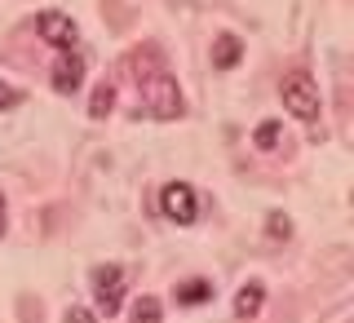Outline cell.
I'll return each mask as SVG.
<instances>
[{"label":"cell","mask_w":354,"mask_h":323,"mask_svg":"<svg viewBox=\"0 0 354 323\" xmlns=\"http://www.w3.org/2000/svg\"><path fill=\"white\" fill-rule=\"evenodd\" d=\"M186 111L182 102V89H177L173 75L155 71L142 80V98H138V116H151V120H177Z\"/></svg>","instance_id":"1"},{"label":"cell","mask_w":354,"mask_h":323,"mask_svg":"<svg viewBox=\"0 0 354 323\" xmlns=\"http://www.w3.org/2000/svg\"><path fill=\"white\" fill-rule=\"evenodd\" d=\"M279 98L297 120H315L319 116V84H315L310 71H288L279 80Z\"/></svg>","instance_id":"2"},{"label":"cell","mask_w":354,"mask_h":323,"mask_svg":"<svg viewBox=\"0 0 354 323\" xmlns=\"http://www.w3.org/2000/svg\"><path fill=\"white\" fill-rule=\"evenodd\" d=\"M160 213L169 221H177V226H195L204 208H199V195H195L191 182H169L160 191Z\"/></svg>","instance_id":"3"},{"label":"cell","mask_w":354,"mask_h":323,"mask_svg":"<svg viewBox=\"0 0 354 323\" xmlns=\"http://www.w3.org/2000/svg\"><path fill=\"white\" fill-rule=\"evenodd\" d=\"M124 293H129V275L120 266H97L93 270V297H97V315H120L124 306Z\"/></svg>","instance_id":"4"},{"label":"cell","mask_w":354,"mask_h":323,"mask_svg":"<svg viewBox=\"0 0 354 323\" xmlns=\"http://www.w3.org/2000/svg\"><path fill=\"white\" fill-rule=\"evenodd\" d=\"M36 31L49 44H58V49H71V44L80 40V27H75L71 14H62V9H44V14L36 18Z\"/></svg>","instance_id":"5"},{"label":"cell","mask_w":354,"mask_h":323,"mask_svg":"<svg viewBox=\"0 0 354 323\" xmlns=\"http://www.w3.org/2000/svg\"><path fill=\"white\" fill-rule=\"evenodd\" d=\"M80 84H84V58L66 49L62 58L53 62V89H58V93H75Z\"/></svg>","instance_id":"6"},{"label":"cell","mask_w":354,"mask_h":323,"mask_svg":"<svg viewBox=\"0 0 354 323\" xmlns=\"http://www.w3.org/2000/svg\"><path fill=\"white\" fill-rule=\"evenodd\" d=\"M261 302H266V288L261 284H243L239 293H235V315L239 319H252L261 310Z\"/></svg>","instance_id":"7"},{"label":"cell","mask_w":354,"mask_h":323,"mask_svg":"<svg viewBox=\"0 0 354 323\" xmlns=\"http://www.w3.org/2000/svg\"><path fill=\"white\" fill-rule=\"evenodd\" d=\"M239 53H243V44H239L235 36H217V44H213V62L221 66V71H230V66L239 62Z\"/></svg>","instance_id":"8"},{"label":"cell","mask_w":354,"mask_h":323,"mask_svg":"<svg viewBox=\"0 0 354 323\" xmlns=\"http://www.w3.org/2000/svg\"><path fill=\"white\" fill-rule=\"evenodd\" d=\"M111 111H115V89L102 80V84L93 89V98H88V116H93V120H106Z\"/></svg>","instance_id":"9"},{"label":"cell","mask_w":354,"mask_h":323,"mask_svg":"<svg viewBox=\"0 0 354 323\" xmlns=\"http://www.w3.org/2000/svg\"><path fill=\"white\" fill-rule=\"evenodd\" d=\"M133 323H164V306H160V297H142V302L133 306Z\"/></svg>","instance_id":"10"},{"label":"cell","mask_w":354,"mask_h":323,"mask_svg":"<svg viewBox=\"0 0 354 323\" xmlns=\"http://www.w3.org/2000/svg\"><path fill=\"white\" fill-rule=\"evenodd\" d=\"M252 142H257L261 151H274L279 147V120H261L257 133H252Z\"/></svg>","instance_id":"11"},{"label":"cell","mask_w":354,"mask_h":323,"mask_svg":"<svg viewBox=\"0 0 354 323\" xmlns=\"http://www.w3.org/2000/svg\"><path fill=\"white\" fill-rule=\"evenodd\" d=\"M208 297V284H186V288H177V302H204Z\"/></svg>","instance_id":"12"},{"label":"cell","mask_w":354,"mask_h":323,"mask_svg":"<svg viewBox=\"0 0 354 323\" xmlns=\"http://www.w3.org/2000/svg\"><path fill=\"white\" fill-rule=\"evenodd\" d=\"M18 102H22V93H18L14 84H5V80H0V111H14Z\"/></svg>","instance_id":"13"},{"label":"cell","mask_w":354,"mask_h":323,"mask_svg":"<svg viewBox=\"0 0 354 323\" xmlns=\"http://www.w3.org/2000/svg\"><path fill=\"white\" fill-rule=\"evenodd\" d=\"M270 230H279L274 239H288V230H292V226H288V217H279V213H274V217H270Z\"/></svg>","instance_id":"14"},{"label":"cell","mask_w":354,"mask_h":323,"mask_svg":"<svg viewBox=\"0 0 354 323\" xmlns=\"http://www.w3.org/2000/svg\"><path fill=\"white\" fill-rule=\"evenodd\" d=\"M66 323H88V315H80V310H71V315H66Z\"/></svg>","instance_id":"15"},{"label":"cell","mask_w":354,"mask_h":323,"mask_svg":"<svg viewBox=\"0 0 354 323\" xmlns=\"http://www.w3.org/2000/svg\"><path fill=\"white\" fill-rule=\"evenodd\" d=\"M0 235H5V204H0Z\"/></svg>","instance_id":"16"}]
</instances>
